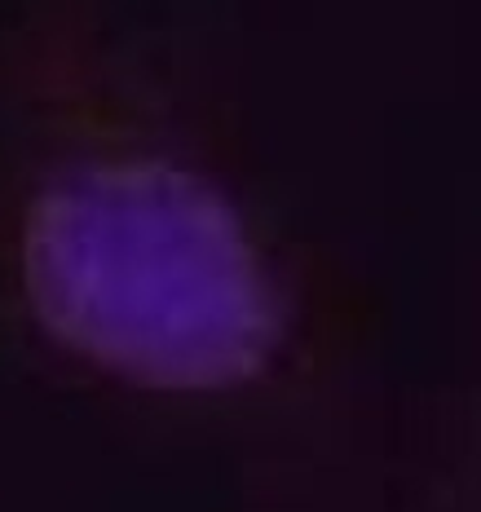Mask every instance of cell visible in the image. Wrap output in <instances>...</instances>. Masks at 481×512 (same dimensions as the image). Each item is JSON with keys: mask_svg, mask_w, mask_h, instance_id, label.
<instances>
[{"mask_svg": "<svg viewBox=\"0 0 481 512\" xmlns=\"http://www.w3.org/2000/svg\"><path fill=\"white\" fill-rule=\"evenodd\" d=\"M18 296L62 354L133 389H248L287 340L265 243L203 173L106 155L49 177L14 239Z\"/></svg>", "mask_w": 481, "mask_h": 512, "instance_id": "1", "label": "cell"}]
</instances>
